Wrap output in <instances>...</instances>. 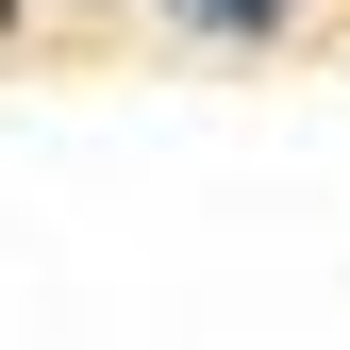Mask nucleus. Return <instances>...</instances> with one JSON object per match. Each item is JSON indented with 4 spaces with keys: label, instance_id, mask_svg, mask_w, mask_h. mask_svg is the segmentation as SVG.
I'll list each match as a JSON object with an SVG mask.
<instances>
[{
    "label": "nucleus",
    "instance_id": "f03ea898",
    "mask_svg": "<svg viewBox=\"0 0 350 350\" xmlns=\"http://www.w3.org/2000/svg\"><path fill=\"white\" fill-rule=\"evenodd\" d=\"M0 33H17V0H0Z\"/></svg>",
    "mask_w": 350,
    "mask_h": 350
},
{
    "label": "nucleus",
    "instance_id": "f257e3e1",
    "mask_svg": "<svg viewBox=\"0 0 350 350\" xmlns=\"http://www.w3.org/2000/svg\"><path fill=\"white\" fill-rule=\"evenodd\" d=\"M184 17H200V33H267L284 0H184Z\"/></svg>",
    "mask_w": 350,
    "mask_h": 350
}]
</instances>
